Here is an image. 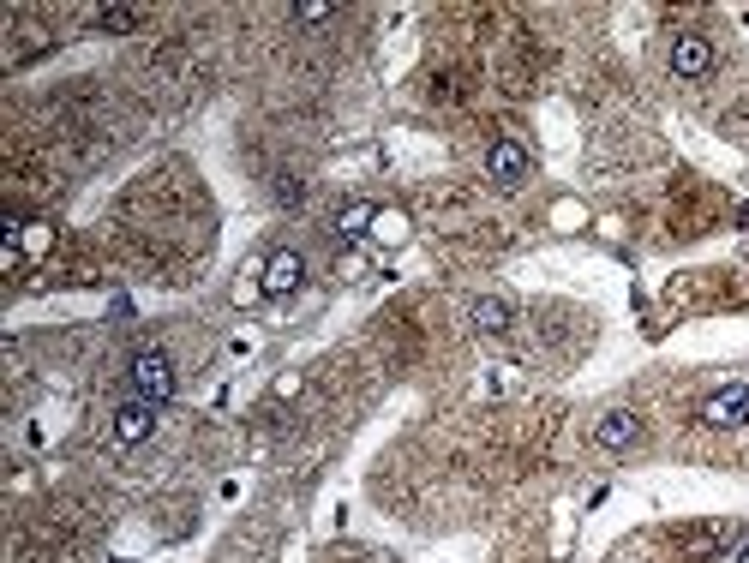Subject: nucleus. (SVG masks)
I'll list each match as a JSON object with an SVG mask.
<instances>
[{"label":"nucleus","mask_w":749,"mask_h":563,"mask_svg":"<svg viewBox=\"0 0 749 563\" xmlns=\"http://www.w3.org/2000/svg\"><path fill=\"white\" fill-rule=\"evenodd\" d=\"M702 426L714 432H732V426H749V384H726L702 402Z\"/></svg>","instance_id":"5"},{"label":"nucleus","mask_w":749,"mask_h":563,"mask_svg":"<svg viewBox=\"0 0 749 563\" xmlns=\"http://www.w3.org/2000/svg\"><path fill=\"white\" fill-rule=\"evenodd\" d=\"M594 444H600L606 456L636 450V444H642V414H636V408H612V414H600V420H594Z\"/></svg>","instance_id":"4"},{"label":"nucleus","mask_w":749,"mask_h":563,"mask_svg":"<svg viewBox=\"0 0 749 563\" xmlns=\"http://www.w3.org/2000/svg\"><path fill=\"white\" fill-rule=\"evenodd\" d=\"M126 384H132V396L138 402H168L174 396V384H180V372H174V360L162 354V348H138L132 354V366H126Z\"/></svg>","instance_id":"1"},{"label":"nucleus","mask_w":749,"mask_h":563,"mask_svg":"<svg viewBox=\"0 0 749 563\" xmlns=\"http://www.w3.org/2000/svg\"><path fill=\"white\" fill-rule=\"evenodd\" d=\"M468 324H474L480 336H504V330L516 324V300H504V294H474V300H468Z\"/></svg>","instance_id":"8"},{"label":"nucleus","mask_w":749,"mask_h":563,"mask_svg":"<svg viewBox=\"0 0 749 563\" xmlns=\"http://www.w3.org/2000/svg\"><path fill=\"white\" fill-rule=\"evenodd\" d=\"M528 168H534L528 144H516V138H492V144H486V180H492V186L516 192V186L528 180Z\"/></svg>","instance_id":"2"},{"label":"nucleus","mask_w":749,"mask_h":563,"mask_svg":"<svg viewBox=\"0 0 749 563\" xmlns=\"http://www.w3.org/2000/svg\"><path fill=\"white\" fill-rule=\"evenodd\" d=\"M714 42L702 36V30H678L672 36V54H666V66H672V78H708L714 72Z\"/></svg>","instance_id":"3"},{"label":"nucleus","mask_w":749,"mask_h":563,"mask_svg":"<svg viewBox=\"0 0 749 563\" xmlns=\"http://www.w3.org/2000/svg\"><path fill=\"white\" fill-rule=\"evenodd\" d=\"M288 18H294L300 30H318V24H330V18H336V6H324V0H306V6H288Z\"/></svg>","instance_id":"11"},{"label":"nucleus","mask_w":749,"mask_h":563,"mask_svg":"<svg viewBox=\"0 0 749 563\" xmlns=\"http://www.w3.org/2000/svg\"><path fill=\"white\" fill-rule=\"evenodd\" d=\"M90 24H96L102 36H132V30L144 24V6H96Z\"/></svg>","instance_id":"9"},{"label":"nucleus","mask_w":749,"mask_h":563,"mask_svg":"<svg viewBox=\"0 0 749 563\" xmlns=\"http://www.w3.org/2000/svg\"><path fill=\"white\" fill-rule=\"evenodd\" d=\"M108 432H114V444H120V450L144 444V438L156 432V402H138V396H132V402H120V408H114V426H108Z\"/></svg>","instance_id":"7"},{"label":"nucleus","mask_w":749,"mask_h":563,"mask_svg":"<svg viewBox=\"0 0 749 563\" xmlns=\"http://www.w3.org/2000/svg\"><path fill=\"white\" fill-rule=\"evenodd\" d=\"M300 282H306V258H300L294 246H282V252H270V258H264V282H258V288H264L270 300L294 294Z\"/></svg>","instance_id":"6"},{"label":"nucleus","mask_w":749,"mask_h":563,"mask_svg":"<svg viewBox=\"0 0 749 563\" xmlns=\"http://www.w3.org/2000/svg\"><path fill=\"white\" fill-rule=\"evenodd\" d=\"M372 234H384V240H396V234H402V216H384V210H378V228H372Z\"/></svg>","instance_id":"12"},{"label":"nucleus","mask_w":749,"mask_h":563,"mask_svg":"<svg viewBox=\"0 0 749 563\" xmlns=\"http://www.w3.org/2000/svg\"><path fill=\"white\" fill-rule=\"evenodd\" d=\"M372 228H378V204L354 198V204L336 210V234H342V240H360V234H372Z\"/></svg>","instance_id":"10"}]
</instances>
